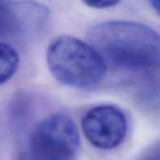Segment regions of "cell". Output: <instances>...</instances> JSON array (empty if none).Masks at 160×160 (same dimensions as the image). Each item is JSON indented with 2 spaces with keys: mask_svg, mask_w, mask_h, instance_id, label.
Segmentation results:
<instances>
[{
  "mask_svg": "<svg viewBox=\"0 0 160 160\" xmlns=\"http://www.w3.org/2000/svg\"><path fill=\"white\" fill-rule=\"evenodd\" d=\"M92 45L114 68L146 70L159 65V35L135 22L108 21L94 25L87 34Z\"/></svg>",
  "mask_w": 160,
  "mask_h": 160,
  "instance_id": "obj_1",
  "label": "cell"
},
{
  "mask_svg": "<svg viewBox=\"0 0 160 160\" xmlns=\"http://www.w3.org/2000/svg\"><path fill=\"white\" fill-rule=\"evenodd\" d=\"M47 65L61 83L75 88H89L106 76L107 63L90 44L71 36L54 39L47 50Z\"/></svg>",
  "mask_w": 160,
  "mask_h": 160,
  "instance_id": "obj_2",
  "label": "cell"
},
{
  "mask_svg": "<svg viewBox=\"0 0 160 160\" xmlns=\"http://www.w3.org/2000/svg\"><path fill=\"white\" fill-rule=\"evenodd\" d=\"M146 160H158V156L155 157V158H147Z\"/></svg>",
  "mask_w": 160,
  "mask_h": 160,
  "instance_id": "obj_9",
  "label": "cell"
},
{
  "mask_svg": "<svg viewBox=\"0 0 160 160\" xmlns=\"http://www.w3.org/2000/svg\"><path fill=\"white\" fill-rule=\"evenodd\" d=\"M41 11L35 4L0 1V39L14 37L24 30L34 13Z\"/></svg>",
  "mask_w": 160,
  "mask_h": 160,
  "instance_id": "obj_5",
  "label": "cell"
},
{
  "mask_svg": "<svg viewBox=\"0 0 160 160\" xmlns=\"http://www.w3.org/2000/svg\"><path fill=\"white\" fill-rule=\"evenodd\" d=\"M20 57L17 51L8 43L0 42V85L7 82L17 71Z\"/></svg>",
  "mask_w": 160,
  "mask_h": 160,
  "instance_id": "obj_6",
  "label": "cell"
},
{
  "mask_svg": "<svg viewBox=\"0 0 160 160\" xmlns=\"http://www.w3.org/2000/svg\"><path fill=\"white\" fill-rule=\"evenodd\" d=\"M151 5L155 7L154 8H155L158 12L159 11V8H158V6H159V2H158V1H151Z\"/></svg>",
  "mask_w": 160,
  "mask_h": 160,
  "instance_id": "obj_8",
  "label": "cell"
},
{
  "mask_svg": "<svg viewBox=\"0 0 160 160\" xmlns=\"http://www.w3.org/2000/svg\"><path fill=\"white\" fill-rule=\"evenodd\" d=\"M82 129L92 145L109 150L123 142L128 131V121L119 108L100 105L88 111L82 117Z\"/></svg>",
  "mask_w": 160,
  "mask_h": 160,
  "instance_id": "obj_4",
  "label": "cell"
},
{
  "mask_svg": "<svg viewBox=\"0 0 160 160\" xmlns=\"http://www.w3.org/2000/svg\"><path fill=\"white\" fill-rule=\"evenodd\" d=\"M85 5L95 8H109L116 6L119 4V1H112V0H91V1H85Z\"/></svg>",
  "mask_w": 160,
  "mask_h": 160,
  "instance_id": "obj_7",
  "label": "cell"
},
{
  "mask_svg": "<svg viewBox=\"0 0 160 160\" xmlns=\"http://www.w3.org/2000/svg\"><path fill=\"white\" fill-rule=\"evenodd\" d=\"M80 148L75 123L67 115L53 113L33 128L22 160H74Z\"/></svg>",
  "mask_w": 160,
  "mask_h": 160,
  "instance_id": "obj_3",
  "label": "cell"
}]
</instances>
